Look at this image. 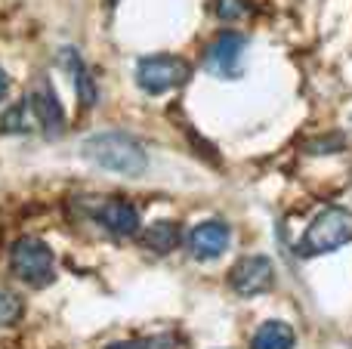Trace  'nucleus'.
I'll return each mask as SVG.
<instances>
[{"label": "nucleus", "instance_id": "13", "mask_svg": "<svg viewBox=\"0 0 352 349\" xmlns=\"http://www.w3.org/2000/svg\"><path fill=\"white\" fill-rule=\"evenodd\" d=\"M22 313H25L22 297L12 294L10 288H0V328H12L22 319Z\"/></svg>", "mask_w": 352, "mask_h": 349}, {"label": "nucleus", "instance_id": "7", "mask_svg": "<svg viewBox=\"0 0 352 349\" xmlns=\"http://www.w3.org/2000/svg\"><path fill=\"white\" fill-rule=\"evenodd\" d=\"M28 105H31V115H34V124L41 127V133L47 139H59L65 133V109H62L59 96H56L53 84L47 78L37 80V87L28 96Z\"/></svg>", "mask_w": 352, "mask_h": 349}, {"label": "nucleus", "instance_id": "17", "mask_svg": "<svg viewBox=\"0 0 352 349\" xmlns=\"http://www.w3.org/2000/svg\"><path fill=\"white\" fill-rule=\"evenodd\" d=\"M105 349H148V340H118Z\"/></svg>", "mask_w": 352, "mask_h": 349}, {"label": "nucleus", "instance_id": "6", "mask_svg": "<svg viewBox=\"0 0 352 349\" xmlns=\"http://www.w3.org/2000/svg\"><path fill=\"white\" fill-rule=\"evenodd\" d=\"M275 284V266L266 254H248V257L235 260L229 269V288L238 297H256L266 294Z\"/></svg>", "mask_w": 352, "mask_h": 349}, {"label": "nucleus", "instance_id": "16", "mask_svg": "<svg viewBox=\"0 0 352 349\" xmlns=\"http://www.w3.org/2000/svg\"><path fill=\"white\" fill-rule=\"evenodd\" d=\"M148 349H179V337L173 334H155V337H146Z\"/></svg>", "mask_w": 352, "mask_h": 349}, {"label": "nucleus", "instance_id": "12", "mask_svg": "<svg viewBox=\"0 0 352 349\" xmlns=\"http://www.w3.org/2000/svg\"><path fill=\"white\" fill-rule=\"evenodd\" d=\"M34 127L37 124H34V115H31L28 99L6 109L3 117H0V133L3 136H28V133H34Z\"/></svg>", "mask_w": 352, "mask_h": 349}, {"label": "nucleus", "instance_id": "10", "mask_svg": "<svg viewBox=\"0 0 352 349\" xmlns=\"http://www.w3.org/2000/svg\"><path fill=\"white\" fill-rule=\"evenodd\" d=\"M297 346V331L281 319H269L256 328L250 337V349H294Z\"/></svg>", "mask_w": 352, "mask_h": 349}, {"label": "nucleus", "instance_id": "2", "mask_svg": "<svg viewBox=\"0 0 352 349\" xmlns=\"http://www.w3.org/2000/svg\"><path fill=\"white\" fill-rule=\"evenodd\" d=\"M349 241H352V210L331 204V207H324L306 226V232L300 235L294 254L300 260H312V257H324L331 251H340Z\"/></svg>", "mask_w": 352, "mask_h": 349}, {"label": "nucleus", "instance_id": "4", "mask_svg": "<svg viewBox=\"0 0 352 349\" xmlns=\"http://www.w3.org/2000/svg\"><path fill=\"white\" fill-rule=\"evenodd\" d=\"M10 272L28 288H47L56 282V257L47 241L19 238L10 247Z\"/></svg>", "mask_w": 352, "mask_h": 349}, {"label": "nucleus", "instance_id": "15", "mask_svg": "<svg viewBox=\"0 0 352 349\" xmlns=\"http://www.w3.org/2000/svg\"><path fill=\"white\" fill-rule=\"evenodd\" d=\"M244 10H248L244 0H217V16L223 19V22H235V19H241Z\"/></svg>", "mask_w": 352, "mask_h": 349}, {"label": "nucleus", "instance_id": "3", "mask_svg": "<svg viewBox=\"0 0 352 349\" xmlns=\"http://www.w3.org/2000/svg\"><path fill=\"white\" fill-rule=\"evenodd\" d=\"M192 78V65L182 56L173 53H155V56H142L136 62V87L148 96H161V93L179 90L188 84Z\"/></svg>", "mask_w": 352, "mask_h": 349}, {"label": "nucleus", "instance_id": "8", "mask_svg": "<svg viewBox=\"0 0 352 349\" xmlns=\"http://www.w3.org/2000/svg\"><path fill=\"white\" fill-rule=\"evenodd\" d=\"M232 232L223 220H204L188 232V251H192L195 260L207 263V260H217L229 251Z\"/></svg>", "mask_w": 352, "mask_h": 349}, {"label": "nucleus", "instance_id": "5", "mask_svg": "<svg viewBox=\"0 0 352 349\" xmlns=\"http://www.w3.org/2000/svg\"><path fill=\"white\" fill-rule=\"evenodd\" d=\"M244 49H248V37L241 31H219L204 53L207 74H213L219 80L238 78L244 65Z\"/></svg>", "mask_w": 352, "mask_h": 349}, {"label": "nucleus", "instance_id": "14", "mask_svg": "<svg viewBox=\"0 0 352 349\" xmlns=\"http://www.w3.org/2000/svg\"><path fill=\"white\" fill-rule=\"evenodd\" d=\"M343 148H346V139L340 133H328L324 139L306 142V152H312V155H331V152H343Z\"/></svg>", "mask_w": 352, "mask_h": 349}, {"label": "nucleus", "instance_id": "1", "mask_svg": "<svg viewBox=\"0 0 352 349\" xmlns=\"http://www.w3.org/2000/svg\"><path fill=\"white\" fill-rule=\"evenodd\" d=\"M80 155L90 164L109 173H121V177H142L148 170V155L142 142L124 130H102V133L87 136L80 142Z\"/></svg>", "mask_w": 352, "mask_h": 349}, {"label": "nucleus", "instance_id": "9", "mask_svg": "<svg viewBox=\"0 0 352 349\" xmlns=\"http://www.w3.org/2000/svg\"><path fill=\"white\" fill-rule=\"evenodd\" d=\"M96 220H99V226L115 235H136L142 216H140V210H136V204L124 201V198H111L102 207H96Z\"/></svg>", "mask_w": 352, "mask_h": 349}, {"label": "nucleus", "instance_id": "11", "mask_svg": "<svg viewBox=\"0 0 352 349\" xmlns=\"http://www.w3.org/2000/svg\"><path fill=\"white\" fill-rule=\"evenodd\" d=\"M140 241L146 251L167 257V254H173L176 247L182 245V229H179V223H173V220H161V223H152V226L142 232Z\"/></svg>", "mask_w": 352, "mask_h": 349}, {"label": "nucleus", "instance_id": "18", "mask_svg": "<svg viewBox=\"0 0 352 349\" xmlns=\"http://www.w3.org/2000/svg\"><path fill=\"white\" fill-rule=\"evenodd\" d=\"M6 93H10V74H6L3 68H0V102L6 99Z\"/></svg>", "mask_w": 352, "mask_h": 349}]
</instances>
